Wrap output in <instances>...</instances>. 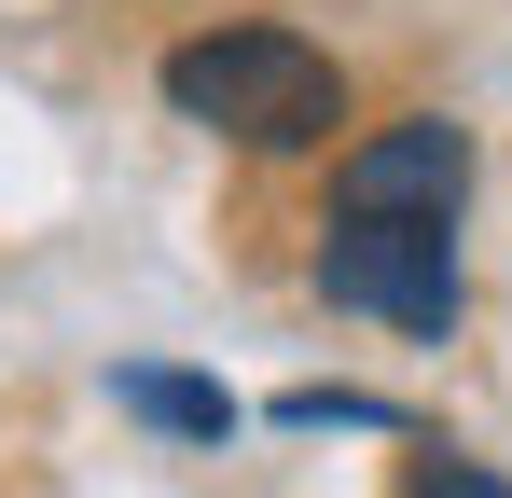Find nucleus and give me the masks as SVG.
Segmentation results:
<instances>
[{
	"label": "nucleus",
	"instance_id": "f257e3e1",
	"mask_svg": "<svg viewBox=\"0 0 512 498\" xmlns=\"http://www.w3.org/2000/svg\"><path fill=\"white\" fill-rule=\"evenodd\" d=\"M167 111L250 139V153H305L346 125V70L305 28H194V42H167Z\"/></svg>",
	"mask_w": 512,
	"mask_h": 498
},
{
	"label": "nucleus",
	"instance_id": "f03ea898",
	"mask_svg": "<svg viewBox=\"0 0 512 498\" xmlns=\"http://www.w3.org/2000/svg\"><path fill=\"white\" fill-rule=\"evenodd\" d=\"M319 291L388 332H457V305H471L457 222H319Z\"/></svg>",
	"mask_w": 512,
	"mask_h": 498
},
{
	"label": "nucleus",
	"instance_id": "7ed1b4c3",
	"mask_svg": "<svg viewBox=\"0 0 512 498\" xmlns=\"http://www.w3.org/2000/svg\"><path fill=\"white\" fill-rule=\"evenodd\" d=\"M457 194H471V125L443 111H402L333 166V222H457Z\"/></svg>",
	"mask_w": 512,
	"mask_h": 498
},
{
	"label": "nucleus",
	"instance_id": "20e7f679",
	"mask_svg": "<svg viewBox=\"0 0 512 498\" xmlns=\"http://www.w3.org/2000/svg\"><path fill=\"white\" fill-rule=\"evenodd\" d=\"M125 415H153L180 443H222V429H236V402H222L208 374H125Z\"/></svg>",
	"mask_w": 512,
	"mask_h": 498
},
{
	"label": "nucleus",
	"instance_id": "39448f33",
	"mask_svg": "<svg viewBox=\"0 0 512 498\" xmlns=\"http://www.w3.org/2000/svg\"><path fill=\"white\" fill-rule=\"evenodd\" d=\"M402 498H512V485L485 471V457H443V443H429L416 471H402Z\"/></svg>",
	"mask_w": 512,
	"mask_h": 498
},
{
	"label": "nucleus",
	"instance_id": "423d86ee",
	"mask_svg": "<svg viewBox=\"0 0 512 498\" xmlns=\"http://www.w3.org/2000/svg\"><path fill=\"white\" fill-rule=\"evenodd\" d=\"M277 415H291V429H374V402H360V388H291Z\"/></svg>",
	"mask_w": 512,
	"mask_h": 498
}]
</instances>
